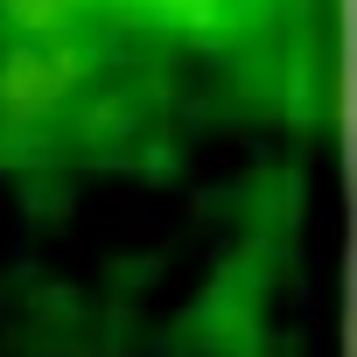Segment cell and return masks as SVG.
I'll use <instances>...</instances> for the list:
<instances>
[{
  "label": "cell",
  "instance_id": "cell-1",
  "mask_svg": "<svg viewBox=\"0 0 357 357\" xmlns=\"http://www.w3.org/2000/svg\"><path fill=\"white\" fill-rule=\"evenodd\" d=\"M119 8H140V15H161V22H190V29H211L225 0H119Z\"/></svg>",
  "mask_w": 357,
  "mask_h": 357
}]
</instances>
